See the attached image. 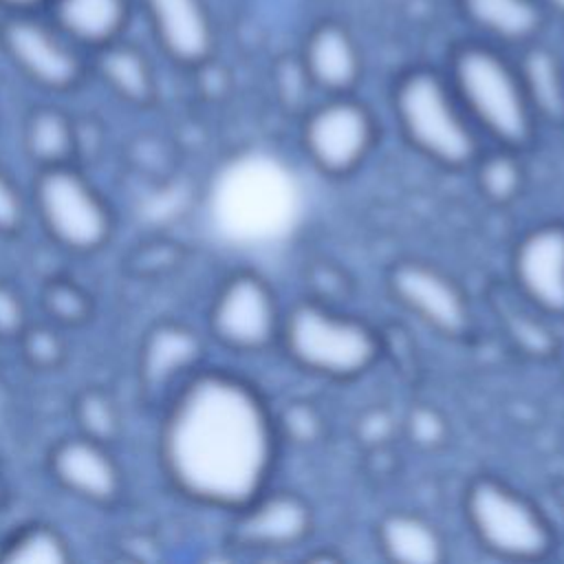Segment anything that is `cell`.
<instances>
[{
	"label": "cell",
	"instance_id": "1",
	"mask_svg": "<svg viewBox=\"0 0 564 564\" xmlns=\"http://www.w3.org/2000/svg\"><path fill=\"white\" fill-rule=\"evenodd\" d=\"M156 441L181 496L236 513L269 487L280 423L253 383L203 366L165 399Z\"/></svg>",
	"mask_w": 564,
	"mask_h": 564
},
{
	"label": "cell",
	"instance_id": "2",
	"mask_svg": "<svg viewBox=\"0 0 564 564\" xmlns=\"http://www.w3.org/2000/svg\"><path fill=\"white\" fill-rule=\"evenodd\" d=\"M443 73L480 137L516 152L533 143L540 121L511 51L465 35L449 44Z\"/></svg>",
	"mask_w": 564,
	"mask_h": 564
},
{
	"label": "cell",
	"instance_id": "3",
	"mask_svg": "<svg viewBox=\"0 0 564 564\" xmlns=\"http://www.w3.org/2000/svg\"><path fill=\"white\" fill-rule=\"evenodd\" d=\"M390 108L403 139L425 159L460 170L480 156V134L443 68L430 64L403 68L392 82Z\"/></svg>",
	"mask_w": 564,
	"mask_h": 564
},
{
	"label": "cell",
	"instance_id": "4",
	"mask_svg": "<svg viewBox=\"0 0 564 564\" xmlns=\"http://www.w3.org/2000/svg\"><path fill=\"white\" fill-rule=\"evenodd\" d=\"M278 344L297 368L326 379H355L381 355V337L366 319L319 300L284 311Z\"/></svg>",
	"mask_w": 564,
	"mask_h": 564
},
{
	"label": "cell",
	"instance_id": "5",
	"mask_svg": "<svg viewBox=\"0 0 564 564\" xmlns=\"http://www.w3.org/2000/svg\"><path fill=\"white\" fill-rule=\"evenodd\" d=\"M29 200L44 234L64 251L95 253L112 238V207L75 163L37 167Z\"/></svg>",
	"mask_w": 564,
	"mask_h": 564
},
{
	"label": "cell",
	"instance_id": "6",
	"mask_svg": "<svg viewBox=\"0 0 564 564\" xmlns=\"http://www.w3.org/2000/svg\"><path fill=\"white\" fill-rule=\"evenodd\" d=\"M465 520L480 546L502 560L535 562L553 549V529L544 513L524 494L494 476L469 482Z\"/></svg>",
	"mask_w": 564,
	"mask_h": 564
},
{
	"label": "cell",
	"instance_id": "7",
	"mask_svg": "<svg viewBox=\"0 0 564 564\" xmlns=\"http://www.w3.org/2000/svg\"><path fill=\"white\" fill-rule=\"evenodd\" d=\"M379 139L372 108L355 93L322 95L300 126V143L308 163L330 178L352 174L370 156Z\"/></svg>",
	"mask_w": 564,
	"mask_h": 564
},
{
	"label": "cell",
	"instance_id": "8",
	"mask_svg": "<svg viewBox=\"0 0 564 564\" xmlns=\"http://www.w3.org/2000/svg\"><path fill=\"white\" fill-rule=\"evenodd\" d=\"M284 311L275 289L258 271L240 269L216 286L207 328L212 339L236 355H260L280 341Z\"/></svg>",
	"mask_w": 564,
	"mask_h": 564
},
{
	"label": "cell",
	"instance_id": "9",
	"mask_svg": "<svg viewBox=\"0 0 564 564\" xmlns=\"http://www.w3.org/2000/svg\"><path fill=\"white\" fill-rule=\"evenodd\" d=\"M0 40L11 64L44 90H70L84 75L77 44L55 22H42L31 11L9 18L2 24Z\"/></svg>",
	"mask_w": 564,
	"mask_h": 564
},
{
	"label": "cell",
	"instance_id": "10",
	"mask_svg": "<svg viewBox=\"0 0 564 564\" xmlns=\"http://www.w3.org/2000/svg\"><path fill=\"white\" fill-rule=\"evenodd\" d=\"M397 304L443 337H463L471 326V308L463 286L436 264L399 260L388 273Z\"/></svg>",
	"mask_w": 564,
	"mask_h": 564
},
{
	"label": "cell",
	"instance_id": "11",
	"mask_svg": "<svg viewBox=\"0 0 564 564\" xmlns=\"http://www.w3.org/2000/svg\"><path fill=\"white\" fill-rule=\"evenodd\" d=\"M297 64L306 84L322 95L355 93L366 70L359 37L337 15H322L306 26Z\"/></svg>",
	"mask_w": 564,
	"mask_h": 564
},
{
	"label": "cell",
	"instance_id": "12",
	"mask_svg": "<svg viewBox=\"0 0 564 564\" xmlns=\"http://www.w3.org/2000/svg\"><path fill=\"white\" fill-rule=\"evenodd\" d=\"M46 469L59 489L84 502L110 507L121 498L123 471L110 445L82 432L51 445Z\"/></svg>",
	"mask_w": 564,
	"mask_h": 564
},
{
	"label": "cell",
	"instance_id": "13",
	"mask_svg": "<svg viewBox=\"0 0 564 564\" xmlns=\"http://www.w3.org/2000/svg\"><path fill=\"white\" fill-rule=\"evenodd\" d=\"M511 273L531 306L564 317V223H542L524 231L513 247Z\"/></svg>",
	"mask_w": 564,
	"mask_h": 564
},
{
	"label": "cell",
	"instance_id": "14",
	"mask_svg": "<svg viewBox=\"0 0 564 564\" xmlns=\"http://www.w3.org/2000/svg\"><path fill=\"white\" fill-rule=\"evenodd\" d=\"M234 516L236 540L256 551H284L297 546L313 529L308 502L289 489L269 491L267 487Z\"/></svg>",
	"mask_w": 564,
	"mask_h": 564
},
{
	"label": "cell",
	"instance_id": "15",
	"mask_svg": "<svg viewBox=\"0 0 564 564\" xmlns=\"http://www.w3.org/2000/svg\"><path fill=\"white\" fill-rule=\"evenodd\" d=\"M203 368V339L181 322L154 324L139 344V383L150 394L167 399L183 381Z\"/></svg>",
	"mask_w": 564,
	"mask_h": 564
},
{
	"label": "cell",
	"instance_id": "16",
	"mask_svg": "<svg viewBox=\"0 0 564 564\" xmlns=\"http://www.w3.org/2000/svg\"><path fill=\"white\" fill-rule=\"evenodd\" d=\"M163 53L178 66L196 68L216 51V24L207 0H143Z\"/></svg>",
	"mask_w": 564,
	"mask_h": 564
},
{
	"label": "cell",
	"instance_id": "17",
	"mask_svg": "<svg viewBox=\"0 0 564 564\" xmlns=\"http://www.w3.org/2000/svg\"><path fill=\"white\" fill-rule=\"evenodd\" d=\"M456 13L469 26V35L507 51L546 35L549 13L540 0H454Z\"/></svg>",
	"mask_w": 564,
	"mask_h": 564
},
{
	"label": "cell",
	"instance_id": "18",
	"mask_svg": "<svg viewBox=\"0 0 564 564\" xmlns=\"http://www.w3.org/2000/svg\"><path fill=\"white\" fill-rule=\"evenodd\" d=\"M513 57L538 121L564 126V46L542 35L513 51Z\"/></svg>",
	"mask_w": 564,
	"mask_h": 564
},
{
	"label": "cell",
	"instance_id": "19",
	"mask_svg": "<svg viewBox=\"0 0 564 564\" xmlns=\"http://www.w3.org/2000/svg\"><path fill=\"white\" fill-rule=\"evenodd\" d=\"M53 22L77 44L104 48L119 40L128 22L126 0H55Z\"/></svg>",
	"mask_w": 564,
	"mask_h": 564
},
{
	"label": "cell",
	"instance_id": "20",
	"mask_svg": "<svg viewBox=\"0 0 564 564\" xmlns=\"http://www.w3.org/2000/svg\"><path fill=\"white\" fill-rule=\"evenodd\" d=\"M377 544L388 560L403 564H438L445 557L438 529L412 511L386 513L377 524Z\"/></svg>",
	"mask_w": 564,
	"mask_h": 564
},
{
	"label": "cell",
	"instance_id": "21",
	"mask_svg": "<svg viewBox=\"0 0 564 564\" xmlns=\"http://www.w3.org/2000/svg\"><path fill=\"white\" fill-rule=\"evenodd\" d=\"M22 143L35 167L75 163L79 152V132L64 110L44 106L26 117Z\"/></svg>",
	"mask_w": 564,
	"mask_h": 564
},
{
	"label": "cell",
	"instance_id": "22",
	"mask_svg": "<svg viewBox=\"0 0 564 564\" xmlns=\"http://www.w3.org/2000/svg\"><path fill=\"white\" fill-rule=\"evenodd\" d=\"M99 75L104 84L123 101L145 106L154 99L156 82L145 55L117 40L99 48Z\"/></svg>",
	"mask_w": 564,
	"mask_h": 564
},
{
	"label": "cell",
	"instance_id": "23",
	"mask_svg": "<svg viewBox=\"0 0 564 564\" xmlns=\"http://www.w3.org/2000/svg\"><path fill=\"white\" fill-rule=\"evenodd\" d=\"M73 557L68 540L48 522H26L0 544V562L7 564H64Z\"/></svg>",
	"mask_w": 564,
	"mask_h": 564
},
{
	"label": "cell",
	"instance_id": "24",
	"mask_svg": "<svg viewBox=\"0 0 564 564\" xmlns=\"http://www.w3.org/2000/svg\"><path fill=\"white\" fill-rule=\"evenodd\" d=\"M77 432L101 443H112L121 430V414L115 399L101 388H86L73 405Z\"/></svg>",
	"mask_w": 564,
	"mask_h": 564
},
{
	"label": "cell",
	"instance_id": "25",
	"mask_svg": "<svg viewBox=\"0 0 564 564\" xmlns=\"http://www.w3.org/2000/svg\"><path fill=\"white\" fill-rule=\"evenodd\" d=\"M476 163L478 185L487 198L496 203H507L518 196L522 187V165L516 159V150L498 148L491 154L480 152Z\"/></svg>",
	"mask_w": 564,
	"mask_h": 564
},
{
	"label": "cell",
	"instance_id": "26",
	"mask_svg": "<svg viewBox=\"0 0 564 564\" xmlns=\"http://www.w3.org/2000/svg\"><path fill=\"white\" fill-rule=\"evenodd\" d=\"M44 308L57 326L84 324L90 315V297L73 280H51L42 295Z\"/></svg>",
	"mask_w": 564,
	"mask_h": 564
},
{
	"label": "cell",
	"instance_id": "27",
	"mask_svg": "<svg viewBox=\"0 0 564 564\" xmlns=\"http://www.w3.org/2000/svg\"><path fill=\"white\" fill-rule=\"evenodd\" d=\"M15 341L20 344L22 357L37 370L57 368L66 355L62 335L46 324H40V326L29 324Z\"/></svg>",
	"mask_w": 564,
	"mask_h": 564
},
{
	"label": "cell",
	"instance_id": "28",
	"mask_svg": "<svg viewBox=\"0 0 564 564\" xmlns=\"http://www.w3.org/2000/svg\"><path fill=\"white\" fill-rule=\"evenodd\" d=\"M31 214L29 194L15 183V178L0 167V236L9 238L24 229Z\"/></svg>",
	"mask_w": 564,
	"mask_h": 564
},
{
	"label": "cell",
	"instance_id": "29",
	"mask_svg": "<svg viewBox=\"0 0 564 564\" xmlns=\"http://www.w3.org/2000/svg\"><path fill=\"white\" fill-rule=\"evenodd\" d=\"M29 326L26 306L22 295L0 280V339H18Z\"/></svg>",
	"mask_w": 564,
	"mask_h": 564
},
{
	"label": "cell",
	"instance_id": "30",
	"mask_svg": "<svg viewBox=\"0 0 564 564\" xmlns=\"http://www.w3.org/2000/svg\"><path fill=\"white\" fill-rule=\"evenodd\" d=\"M544 11L549 13L551 20H562L564 22V0H540Z\"/></svg>",
	"mask_w": 564,
	"mask_h": 564
},
{
	"label": "cell",
	"instance_id": "31",
	"mask_svg": "<svg viewBox=\"0 0 564 564\" xmlns=\"http://www.w3.org/2000/svg\"><path fill=\"white\" fill-rule=\"evenodd\" d=\"M44 0H0V4H4L7 9H11V11H15V13H20V11H31L33 7H37V4H42Z\"/></svg>",
	"mask_w": 564,
	"mask_h": 564
},
{
	"label": "cell",
	"instance_id": "32",
	"mask_svg": "<svg viewBox=\"0 0 564 564\" xmlns=\"http://www.w3.org/2000/svg\"><path fill=\"white\" fill-rule=\"evenodd\" d=\"M4 498H7V489H4V485L0 482V507L4 505Z\"/></svg>",
	"mask_w": 564,
	"mask_h": 564
}]
</instances>
